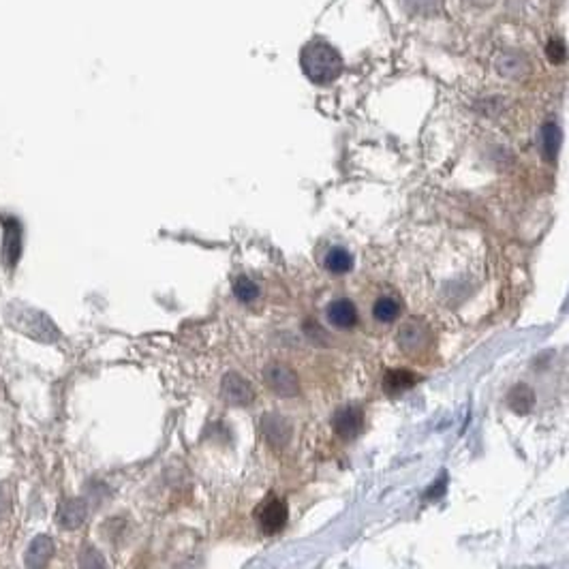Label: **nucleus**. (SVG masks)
Masks as SVG:
<instances>
[{
  "label": "nucleus",
  "mask_w": 569,
  "mask_h": 569,
  "mask_svg": "<svg viewBox=\"0 0 569 569\" xmlns=\"http://www.w3.org/2000/svg\"><path fill=\"white\" fill-rule=\"evenodd\" d=\"M300 65H302V71L308 80L319 86L332 84L343 74V58H340L339 50L323 39H315L304 45L302 54H300Z\"/></svg>",
  "instance_id": "obj_1"
},
{
  "label": "nucleus",
  "mask_w": 569,
  "mask_h": 569,
  "mask_svg": "<svg viewBox=\"0 0 569 569\" xmlns=\"http://www.w3.org/2000/svg\"><path fill=\"white\" fill-rule=\"evenodd\" d=\"M7 322L13 325L18 332H22L30 339L41 340V343H56L58 340V328L41 310L26 307V304H12L7 308Z\"/></svg>",
  "instance_id": "obj_2"
},
{
  "label": "nucleus",
  "mask_w": 569,
  "mask_h": 569,
  "mask_svg": "<svg viewBox=\"0 0 569 569\" xmlns=\"http://www.w3.org/2000/svg\"><path fill=\"white\" fill-rule=\"evenodd\" d=\"M255 518L263 533H270V535H274V533L283 531V526L287 525V518H289L287 503H284L283 499H278V496H270V499H266L260 508H257Z\"/></svg>",
  "instance_id": "obj_3"
},
{
  "label": "nucleus",
  "mask_w": 569,
  "mask_h": 569,
  "mask_svg": "<svg viewBox=\"0 0 569 569\" xmlns=\"http://www.w3.org/2000/svg\"><path fill=\"white\" fill-rule=\"evenodd\" d=\"M263 379H266V384L270 390H274L281 396H296L300 390L296 372L284 364L266 366V370H263Z\"/></svg>",
  "instance_id": "obj_4"
},
{
  "label": "nucleus",
  "mask_w": 569,
  "mask_h": 569,
  "mask_svg": "<svg viewBox=\"0 0 569 569\" xmlns=\"http://www.w3.org/2000/svg\"><path fill=\"white\" fill-rule=\"evenodd\" d=\"M221 394H223L225 402L236 407L251 405L253 398H255V392L245 377H240L238 372H230V375L223 377V384H221Z\"/></svg>",
  "instance_id": "obj_5"
},
{
  "label": "nucleus",
  "mask_w": 569,
  "mask_h": 569,
  "mask_svg": "<svg viewBox=\"0 0 569 569\" xmlns=\"http://www.w3.org/2000/svg\"><path fill=\"white\" fill-rule=\"evenodd\" d=\"M332 426L340 439H345V441H354V439L362 433V428H364V416H362L358 407H343L336 411Z\"/></svg>",
  "instance_id": "obj_6"
},
{
  "label": "nucleus",
  "mask_w": 569,
  "mask_h": 569,
  "mask_svg": "<svg viewBox=\"0 0 569 569\" xmlns=\"http://www.w3.org/2000/svg\"><path fill=\"white\" fill-rule=\"evenodd\" d=\"M88 516V505L84 499H66L62 501L60 508H58V514H56V520H58V525L62 529H80L82 525H84Z\"/></svg>",
  "instance_id": "obj_7"
},
{
  "label": "nucleus",
  "mask_w": 569,
  "mask_h": 569,
  "mask_svg": "<svg viewBox=\"0 0 569 569\" xmlns=\"http://www.w3.org/2000/svg\"><path fill=\"white\" fill-rule=\"evenodd\" d=\"M261 433L270 446L283 448L287 446L289 437H292V426L283 416H266L261 420Z\"/></svg>",
  "instance_id": "obj_8"
},
{
  "label": "nucleus",
  "mask_w": 569,
  "mask_h": 569,
  "mask_svg": "<svg viewBox=\"0 0 569 569\" xmlns=\"http://www.w3.org/2000/svg\"><path fill=\"white\" fill-rule=\"evenodd\" d=\"M325 313H328V322L336 325V328L347 330V328H354V325L358 323V310H355V304L345 298L330 302Z\"/></svg>",
  "instance_id": "obj_9"
},
{
  "label": "nucleus",
  "mask_w": 569,
  "mask_h": 569,
  "mask_svg": "<svg viewBox=\"0 0 569 569\" xmlns=\"http://www.w3.org/2000/svg\"><path fill=\"white\" fill-rule=\"evenodd\" d=\"M22 253V230L15 219L4 221V242H3V257L7 266H15Z\"/></svg>",
  "instance_id": "obj_10"
},
{
  "label": "nucleus",
  "mask_w": 569,
  "mask_h": 569,
  "mask_svg": "<svg viewBox=\"0 0 569 569\" xmlns=\"http://www.w3.org/2000/svg\"><path fill=\"white\" fill-rule=\"evenodd\" d=\"M51 557H54V542L48 535H39L30 542L28 550H26V565L45 567Z\"/></svg>",
  "instance_id": "obj_11"
},
{
  "label": "nucleus",
  "mask_w": 569,
  "mask_h": 569,
  "mask_svg": "<svg viewBox=\"0 0 569 569\" xmlns=\"http://www.w3.org/2000/svg\"><path fill=\"white\" fill-rule=\"evenodd\" d=\"M323 266L325 270L332 274H347L354 268V255L343 246H334L325 253Z\"/></svg>",
  "instance_id": "obj_12"
},
{
  "label": "nucleus",
  "mask_w": 569,
  "mask_h": 569,
  "mask_svg": "<svg viewBox=\"0 0 569 569\" xmlns=\"http://www.w3.org/2000/svg\"><path fill=\"white\" fill-rule=\"evenodd\" d=\"M496 69L505 77H522L529 71V62L520 54H503L496 62Z\"/></svg>",
  "instance_id": "obj_13"
},
{
  "label": "nucleus",
  "mask_w": 569,
  "mask_h": 569,
  "mask_svg": "<svg viewBox=\"0 0 569 569\" xmlns=\"http://www.w3.org/2000/svg\"><path fill=\"white\" fill-rule=\"evenodd\" d=\"M372 315H375L377 322L381 323H392L396 322L398 315H401V302L394 296H384L375 302L372 307Z\"/></svg>",
  "instance_id": "obj_14"
},
{
  "label": "nucleus",
  "mask_w": 569,
  "mask_h": 569,
  "mask_svg": "<svg viewBox=\"0 0 569 569\" xmlns=\"http://www.w3.org/2000/svg\"><path fill=\"white\" fill-rule=\"evenodd\" d=\"M416 384V375H411L409 370H390L386 375V390L392 392V394H396V392H405Z\"/></svg>",
  "instance_id": "obj_15"
},
{
  "label": "nucleus",
  "mask_w": 569,
  "mask_h": 569,
  "mask_svg": "<svg viewBox=\"0 0 569 569\" xmlns=\"http://www.w3.org/2000/svg\"><path fill=\"white\" fill-rule=\"evenodd\" d=\"M542 142H544V152L550 161H555L558 152V144H561V131H558L557 122H546L542 129Z\"/></svg>",
  "instance_id": "obj_16"
},
{
  "label": "nucleus",
  "mask_w": 569,
  "mask_h": 569,
  "mask_svg": "<svg viewBox=\"0 0 569 569\" xmlns=\"http://www.w3.org/2000/svg\"><path fill=\"white\" fill-rule=\"evenodd\" d=\"M533 401H535V396H533V392L526 386L514 387V390H511L510 396H508L510 407L514 409L516 413H526V411H529V409L533 407Z\"/></svg>",
  "instance_id": "obj_17"
},
{
  "label": "nucleus",
  "mask_w": 569,
  "mask_h": 569,
  "mask_svg": "<svg viewBox=\"0 0 569 569\" xmlns=\"http://www.w3.org/2000/svg\"><path fill=\"white\" fill-rule=\"evenodd\" d=\"M234 293L240 302H253V300H257V296H260V287L248 277H238L234 283Z\"/></svg>",
  "instance_id": "obj_18"
},
{
  "label": "nucleus",
  "mask_w": 569,
  "mask_h": 569,
  "mask_svg": "<svg viewBox=\"0 0 569 569\" xmlns=\"http://www.w3.org/2000/svg\"><path fill=\"white\" fill-rule=\"evenodd\" d=\"M398 345L405 347L407 351L417 349V347L424 345V332L413 323L405 325V328H402V332L398 334Z\"/></svg>",
  "instance_id": "obj_19"
},
{
  "label": "nucleus",
  "mask_w": 569,
  "mask_h": 569,
  "mask_svg": "<svg viewBox=\"0 0 569 569\" xmlns=\"http://www.w3.org/2000/svg\"><path fill=\"white\" fill-rule=\"evenodd\" d=\"M416 13H433L437 9L439 0H405Z\"/></svg>",
  "instance_id": "obj_20"
},
{
  "label": "nucleus",
  "mask_w": 569,
  "mask_h": 569,
  "mask_svg": "<svg viewBox=\"0 0 569 569\" xmlns=\"http://www.w3.org/2000/svg\"><path fill=\"white\" fill-rule=\"evenodd\" d=\"M548 58L550 62H558L565 60V45H563V41H550V45H548Z\"/></svg>",
  "instance_id": "obj_21"
},
{
  "label": "nucleus",
  "mask_w": 569,
  "mask_h": 569,
  "mask_svg": "<svg viewBox=\"0 0 569 569\" xmlns=\"http://www.w3.org/2000/svg\"><path fill=\"white\" fill-rule=\"evenodd\" d=\"M9 508H12V499H9L7 488H4V486L0 484V520L7 518Z\"/></svg>",
  "instance_id": "obj_22"
}]
</instances>
